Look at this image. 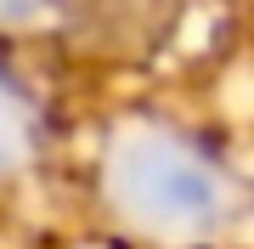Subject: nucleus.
Listing matches in <instances>:
<instances>
[{
  "instance_id": "f03ea898",
  "label": "nucleus",
  "mask_w": 254,
  "mask_h": 249,
  "mask_svg": "<svg viewBox=\"0 0 254 249\" xmlns=\"http://www.w3.org/2000/svg\"><path fill=\"white\" fill-rule=\"evenodd\" d=\"M34 142H40L34 102H28V91L0 68V175L23 170L28 159H34Z\"/></svg>"
},
{
  "instance_id": "7ed1b4c3",
  "label": "nucleus",
  "mask_w": 254,
  "mask_h": 249,
  "mask_svg": "<svg viewBox=\"0 0 254 249\" xmlns=\"http://www.w3.org/2000/svg\"><path fill=\"white\" fill-rule=\"evenodd\" d=\"M63 11V0H0V28H34Z\"/></svg>"
},
{
  "instance_id": "f257e3e1",
  "label": "nucleus",
  "mask_w": 254,
  "mask_h": 249,
  "mask_svg": "<svg viewBox=\"0 0 254 249\" xmlns=\"http://www.w3.org/2000/svg\"><path fill=\"white\" fill-rule=\"evenodd\" d=\"M96 193L113 227L153 249L215 244L237 215V187L220 159L153 113H130L108 130L96 153Z\"/></svg>"
}]
</instances>
